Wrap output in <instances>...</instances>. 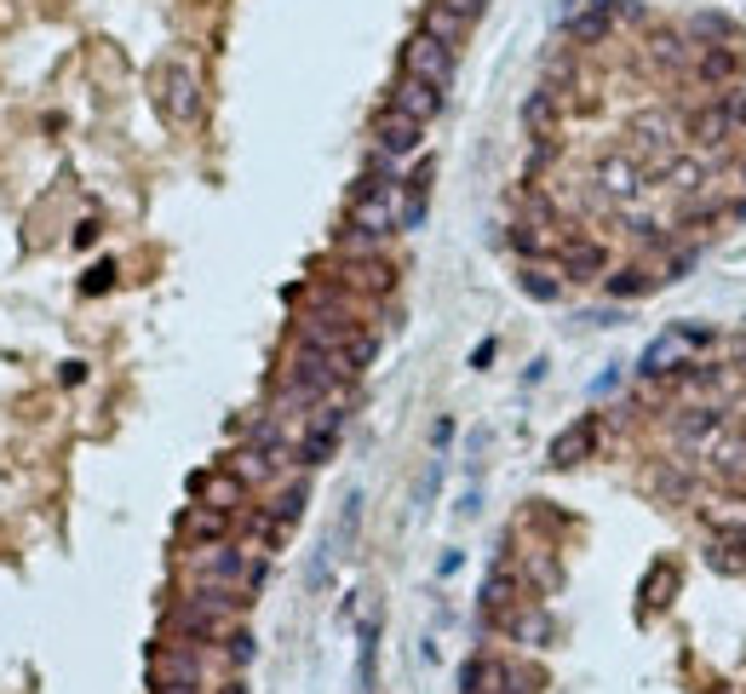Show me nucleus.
Listing matches in <instances>:
<instances>
[{"instance_id":"nucleus-1","label":"nucleus","mask_w":746,"mask_h":694,"mask_svg":"<svg viewBox=\"0 0 746 694\" xmlns=\"http://www.w3.org/2000/svg\"><path fill=\"white\" fill-rule=\"evenodd\" d=\"M155 110L173 121V127H190L201 115V80L185 58H167V64L155 70Z\"/></svg>"},{"instance_id":"nucleus-2","label":"nucleus","mask_w":746,"mask_h":694,"mask_svg":"<svg viewBox=\"0 0 746 694\" xmlns=\"http://www.w3.org/2000/svg\"><path fill=\"white\" fill-rule=\"evenodd\" d=\"M339 431H345V402H328V396H321V402L311 407V419H305V437H299V465H305V471L328 465L333 447H339Z\"/></svg>"},{"instance_id":"nucleus-3","label":"nucleus","mask_w":746,"mask_h":694,"mask_svg":"<svg viewBox=\"0 0 746 694\" xmlns=\"http://www.w3.org/2000/svg\"><path fill=\"white\" fill-rule=\"evenodd\" d=\"M402 75H419V80H431V87L448 92V80H454V47L419 29L408 47H402Z\"/></svg>"},{"instance_id":"nucleus-4","label":"nucleus","mask_w":746,"mask_h":694,"mask_svg":"<svg viewBox=\"0 0 746 694\" xmlns=\"http://www.w3.org/2000/svg\"><path fill=\"white\" fill-rule=\"evenodd\" d=\"M557 270L569 281H597L603 270H609V253H603V241H592V236H562L557 241Z\"/></svg>"},{"instance_id":"nucleus-5","label":"nucleus","mask_w":746,"mask_h":694,"mask_svg":"<svg viewBox=\"0 0 746 694\" xmlns=\"http://www.w3.org/2000/svg\"><path fill=\"white\" fill-rule=\"evenodd\" d=\"M150 671H155V689H201V648L167 643V648L150 660Z\"/></svg>"},{"instance_id":"nucleus-6","label":"nucleus","mask_w":746,"mask_h":694,"mask_svg":"<svg viewBox=\"0 0 746 694\" xmlns=\"http://www.w3.org/2000/svg\"><path fill=\"white\" fill-rule=\"evenodd\" d=\"M374 144L385 161H402V155H414L419 150V121L414 115H402V110H385L374 121Z\"/></svg>"},{"instance_id":"nucleus-7","label":"nucleus","mask_w":746,"mask_h":694,"mask_svg":"<svg viewBox=\"0 0 746 694\" xmlns=\"http://www.w3.org/2000/svg\"><path fill=\"white\" fill-rule=\"evenodd\" d=\"M391 110L414 115L419 127H426V121L442 115V87H431V80H419V75H402V80H396V92H391Z\"/></svg>"},{"instance_id":"nucleus-8","label":"nucleus","mask_w":746,"mask_h":694,"mask_svg":"<svg viewBox=\"0 0 746 694\" xmlns=\"http://www.w3.org/2000/svg\"><path fill=\"white\" fill-rule=\"evenodd\" d=\"M592 447H597V419H592V414H580L569 431H557V442H552V454H546V459L562 471V465H580V459L592 454Z\"/></svg>"},{"instance_id":"nucleus-9","label":"nucleus","mask_w":746,"mask_h":694,"mask_svg":"<svg viewBox=\"0 0 746 694\" xmlns=\"http://www.w3.org/2000/svg\"><path fill=\"white\" fill-rule=\"evenodd\" d=\"M609 29H615V0H586V12L569 17V40H580V47L609 40Z\"/></svg>"},{"instance_id":"nucleus-10","label":"nucleus","mask_w":746,"mask_h":694,"mask_svg":"<svg viewBox=\"0 0 746 694\" xmlns=\"http://www.w3.org/2000/svg\"><path fill=\"white\" fill-rule=\"evenodd\" d=\"M597 184H603V195H615V201H632L637 190H643V167L632 155H609L597 167Z\"/></svg>"},{"instance_id":"nucleus-11","label":"nucleus","mask_w":746,"mask_h":694,"mask_svg":"<svg viewBox=\"0 0 746 694\" xmlns=\"http://www.w3.org/2000/svg\"><path fill=\"white\" fill-rule=\"evenodd\" d=\"M522 603V585L511 568H494L489 580H482V620H500V615H511V608Z\"/></svg>"},{"instance_id":"nucleus-12","label":"nucleus","mask_w":746,"mask_h":694,"mask_svg":"<svg viewBox=\"0 0 746 694\" xmlns=\"http://www.w3.org/2000/svg\"><path fill=\"white\" fill-rule=\"evenodd\" d=\"M195 494L201 505H218V512H241V500H248V482L236 471H213V477H195Z\"/></svg>"},{"instance_id":"nucleus-13","label":"nucleus","mask_w":746,"mask_h":694,"mask_svg":"<svg viewBox=\"0 0 746 694\" xmlns=\"http://www.w3.org/2000/svg\"><path fill=\"white\" fill-rule=\"evenodd\" d=\"M230 517H236V512H218V505H195L190 522H185V540H190V545H218V540L230 534Z\"/></svg>"},{"instance_id":"nucleus-14","label":"nucleus","mask_w":746,"mask_h":694,"mask_svg":"<svg viewBox=\"0 0 746 694\" xmlns=\"http://www.w3.org/2000/svg\"><path fill=\"white\" fill-rule=\"evenodd\" d=\"M695 52H700L695 40H690V35H672V29H660V35L649 40V58H655L660 70H690Z\"/></svg>"},{"instance_id":"nucleus-15","label":"nucleus","mask_w":746,"mask_h":694,"mask_svg":"<svg viewBox=\"0 0 746 694\" xmlns=\"http://www.w3.org/2000/svg\"><path fill=\"white\" fill-rule=\"evenodd\" d=\"M695 75L707 80V87H723V80L741 75V52H730V47H700V52H695Z\"/></svg>"},{"instance_id":"nucleus-16","label":"nucleus","mask_w":746,"mask_h":694,"mask_svg":"<svg viewBox=\"0 0 746 694\" xmlns=\"http://www.w3.org/2000/svg\"><path fill=\"white\" fill-rule=\"evenodd\" d=\"M707 459H712V471L730 477V482L746 477V442H741V437H723V431H718V437L707 442Z\"/></svg>"},{"instance_id":"nucleus-17","label":"nucleus","mask_w":746,"mask_h":694,"mask_svg":"<svg viewBox=\"0 0 746 694\" xmlns=\"http://www.w3.org/2000/svg\"><path fill=\"white\" fill-rule=\"evenodd\" d=\"M494 626L511 631L517 643H546V638H552V620L540 615V608H511V615H500Z\"/></svg>"},{"instance_id":"nucleus-18","label":"nucleus","mask_w":746,"mask_h":694,"mask_svg":"<svg viewBox=\"0 0 746 694\" xmlns=\"http://www.w3.org/2000/svg\"><path fill=\"white\" fill-rule=\"evenodd\" d=\"M690 133H695V144H723L735 127H730V110H723V98H712L707 110H695L690 115Z\"/></svg>"},{"instance_id":"nucleus-19","label":"nucleus","mask_w":746,"mask_h":694,"mask_svg":"<svg viewBox=\"0 0 746 694\" xmlns=\"http://www.w3.org/2000/svg\"><path fill=\"white\" fill-rule=\"evenodd\" d=\"M643 374H678L683 367V333H667V339H655L649 351H643Z\"/></svg>"},{"instance_id":"nucleus-20","label":"nucleus","mask_w":746,"mask_h":694,"mask_svg":"<svg viewBox=\"0 0 746 694\" xmlns=\"http://www.w3.org/2000/svg\"><path fill=\"white\" fill-rule=\"evenodd\" d=\"M655 288H660V276L643 270V264H627L620 276H609V299H643V293H655Z\"/></svg>"},{"instance_id":"nucleus-21","label":"nucleus","mask_w":746,"mask_h":694,"mask_svg":"<svg viewBox=\"0 0 746 694\" xmlns=\"http://www.w3.org/2000/svg\"><path fill=\"white\" fill-rule=\"evenodd\" d=\"M230 471L253 488V482H270V477H276V459H270V454H258V447L248 442V447H241V454L230 459Z\"/></svg>"},{"instance_id":"nucleus-22","label":"nucleus","mask_w":746,"mask_h":694,"mask_svg":"<svg viewBox=\"0 0 746 694\" xmlns=\"http://www.w3.org/2000/svg\"><path fill=\"white\" fill-rule=\"evenodd\" d=\"M517 288L529 293V299H540V304H557V299H562V281H557L552 270H540V264H529V270L517 276Z\"/></svg>"},{"instance_id":"nucleus-23","label":"nucleus","mask_w":746,"mask_h":694,"mask_svg":"<svg viewBox=\"0 0 746 694\" xmlns=\"http://www.w3.org/2000/svg\"><path fill=\"white\" fill-rule=\"evenodd\" d=\"M466 24H471V17H459L454 7H442V0H437V7L426 12V35H437V40H448V47H454L459 35H466Z\"/></svg>"},{"instance_id":"nucleus-24","label":"nucleus","mask_w":746,"mask_h":694,"mask_svg":"<svg viewBox=\"0 0 746 694\" xmlns=\"http://www.w3.org/2000/svg\"><path fill=\"white\" fill-rule=\"evenodd\" d=\"M552 115H557V92H552V87L529 92V104H522V127H529V133H546Z\"/></svg>"},{"instance_id":"nucleus-25","label":"nucleus","mask_w":746,"mask_h":694,"mask_svg":"<svg viewBox=\"0 0 746 694\" xmlns=\"http://www.w3.org/2000/svg\"><path fill=\"white\" fill-rule=\"evenodd\" d=\"M718 431H723V419L707 414V407H695V414H683V419H678V442H712Z\"/></svg>"},{"instance_id":"nucleus-26","label":"nucleus","mask_w":746,"mask_h":694,"mask_svg":"<svg viewBox=\"0 0 746 694\" xmlns=\"http://www.w3.org/2000/svg\"><path fill=\"white\" fill-rule=\"evenodd\" d=\"M391 264H379V258H368V264H351V288H368V293H391Z\"/></svg>"},{"instance_id":"nucleus-27","label":"nucleus","mask_w":746,"mask_h":694,"mask_svg":"<svg viewBox=\"0 0 746 694\" xmlns=\"http://www.w3.org/2000/svg\"><path fill=\"white\" fill-rule=\"evenodd\" d=\"M356 528H362V494L351 488V494H345V517H339V528H333V545L345 551V545L356 540Z\"/></svg>"},{"instance_id":"nucleus-28","label":"nucleus","mask_w":746,"mask_h":694,"mask_svg":"<svg viewBox=\"0 0 746 694\" xmlns=\"http://www.w3.org/2000/svg\"><path fill=\"white\" fill-rule=\"evenodd\" d=\"M741 551H746L741 540H718V545H712V557H707V563L718 568V575H741V568H746V557H741Z\"/></svg>"},{"instance_id":"nucleus-29","label":"nucleus","mask_w":746,"mask_h":694,"mask_svg":"<svg viewBox=\"0 0 746 694\" xmlns=\"http://www.w3.org/2000/svg\"><path fill=\"white\" fill-rule=\"evenodd\" d=\"M632 138H637V144L643 150H660V161H667V121H637V127H632Z\"/></svg>"},{"instance_id":"nucleus-30","label":"nucleus","mask_w":746,"mask_h":694,"mask_svg":"<svg viewBox=\"0 0 746 694\" xmlns=\"http://www.w3.org/2000/svg\"><path fill=\"white\" fill-rule=\"evenodd\" d=\"M695 35H700V40H730L735 24H730V17H718V12H700V17H695Z\"/></svg>"},{"instance_id":"nucleus-31","label":"nucleus","mask_w":746,"mask_h":694,"mask_svg":"<svg viewBox=\"0 0 746 694\" xmlns=\"http://www.w3.org/2000/svg\"><path fill=\"white\" fill-rule=\"evenodd\" d=\"M110 288H115V258L92 264V270H87V281H80V293H110Z\"/></svg>"},{"instance_id":"nucleus-32","label":"nucleus","mask_w":746,"mask_h":694,"mask_svg":"<svg viewBox=\"0 0 746 694\" xmlns=\"http://www.w3.org/2000/svg\"><path fill=\"white\" fill-rule=\"evenodd\" d=\"M225 655H230V666H248L253 660V631H225Z\"/></svg>"},{"instance_id":"nucleus-33","label":"nucleus","mask_w":746,"mask_h":694,"mask_svg":"<svg viewBox=\"0 0 746 694\" xmlns=\"http://www.w3.org/2000/svg\"><path fill=\"white\" fill-rule=\"evenodd\" d=\"M723 110H730V127H746V92H723Z\"/></svg>"},{"instance_id":"nucleus-34","label":"nucleus","mask_w":746,"mask_h":694,"mask_svg":"<svg viewBox=\"0 0 746 694\" xmlns=\"http://www.w3.org/2000/svg\"><path fill=\"white\" fill-rule=\"evenodd\" d=\"M58 379H64V384H80V379H87V362H64V367H58Z\"/></svg>"},{"instance_id":"nucleus-35","label":"nucleus","mask_w":746,"mask_h":694,"mask_svg":"<svg viewBox=\"0 0 746 694\" xmlns=\"http://www.w3.org/2000/svg\"><path fill=\"white\" fill-rule=\"evenodd\" d=\"M494 351H500V344H494V339H482L477 351H471V367H489V362H494Z\"/></svg>"},{"instance_id":"nucleus-36","label":"nucleus","mask_w":746,"mask_h":694,"mask_svg":"<svg viewBox=\"0 0 746 694\" xmlns=\"http://www.w3.org/2000/svg\"><path fill=\"white\" fill-rule=\"evenodd\" d=\"M218 694H248V683H225V689H218Z\"/></svg>"},{"instance_id":"nucleus-37","label":"nucleus","mask_w":746,"mask_h":694,"mask_svg":"<svg viewBox=\"0 0 746 694\" xmlns=\"http://www.w3.org/2000/svg\"><path fill=\"white\" fill-rule=\"evenodd\" d=\"M155 694H201V689H155Z\"/></svg>"}]
</instances>
